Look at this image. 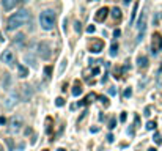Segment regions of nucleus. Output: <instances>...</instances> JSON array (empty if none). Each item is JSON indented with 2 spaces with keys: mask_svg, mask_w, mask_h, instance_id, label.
Returning a JSON list of instances; mask_svg holds the SVG:
<instances>
[{
  "mask_svg": "<svg viewBox=\"0 0 162 151\" xmlns=\"http://www.w3.org/2000/svg\"><path fill=\"white\" fill-rule=\"evenodd\" d=\"M29 21H30V13H29L27 10H19L17 13H14L13 16H10L7 29H8L10 32H13V30L22 27L24 24H27Z\"/></svg>",
  "mask_w": 162,
  "mask_h": 151,
  "instance_id": "f257e3e1",
  "label": "nucleus"
},
{
  "mask_svg": "<svg viewBox=\"0 0 162 151\" xmlns=\"http://www.w3.org/2000/svg\"><path fill=\"white\" fill-rule=\"evenodd\" d=\"M55 24V11L54 10H44L39 14V25L43 30H52Z\"/></svg>",
  "mask_w": 162,
  "mask_h": 151,
  "instance_id": "f03ea898",
  "label": "nucleus"
},
{
  "mask_svg": "<svg viewBox=\"0 0 162 151\" xmlns=\"http://www.w3.org/2000/svg\"><path fill=\"white\" fill-rule=\"evenodd\" d=\"M36 54H38L41 58L47 60V58H51V55H52V49H51V46H49L47 43L41 41V43L36 44Z\"/></svg>",
  "mask_w": 162,
  "mask_h": 151,
  "instance_id": "7ed1b4c3",
  "label": "nucleus"
},
{
  "mask_svg": "<svg viewBox=\"0 0 162 151\" xmlns=\"http://www.w3.org/2000/svg\"><path fill=\"white\" fill-rule=\"evenodd\" d=\"M137 27H138V36H137V43H140L143 39V35L146 32V8L142 11L140 14V19H138V24H137Z\"/></svg>",
  "mask_w": 162,
  "mask_h": 151,
  "instance_id": "20e7f679",
  "label": "nucleus"
},
{
  "mask_svg": "<svg viewBox=\"0 0 162 151\" xmlns=\"http://www.w3.org/2000/svg\"><path fill=\"white\" fill-rule=\"evenodd\" d=\"M160 50H162V35L159 32H156L151 36V54L157 55Z\"/></svg>",
  "mask_w": 162,
  "mask_h": 151,
  "instance_id": "39448f33",
  "label": "nucleus"
},
{
  "mask_svg": "<svg viewBox=\"0 0 162 151\" xmlns=\"http://www.w3.org/2000/svg\"><path fill=\"white\" fill-rule=\"evenodd\" d=\"M19 99H20V94H19V91H11L5 99H3V107L5 109H13L17 103H19Z\"/></svg>",
  "mask_w": 162,
  "mask_h": 151,
  "instance_id": "423d86ee",
  "label": "nucleus"
},
{
  "mask_svg": "<svg viewBox=\"0 0 162 151\" xmlns=\"http://www.w3.org/2000/svg\"><path fill=\"white\" fill-rule=\"evenodd\" d=\"M19 94H20V101H24V103H29V101L32 99V87L30 85H22L20 90H19Z\"/></svg>",
  "mask_w": 162,
  "mask_h": 151,
  "instance_id": "0eeeda50",
  "label": "nucleus"
},
{
  "mask_svg": "<svg viewBox=\"0 0 162 151\" xmlns=\"http://www.w3.org/2000/svg\"><path fill=\"white\" fill-rule=\"evenodd\" d=\"M0 60H2V63H5L8 66H13L14 65V54H13V50H10V49L3 50V54L0 55Z\"/></svg>",
  "mask_w": 162,
  "mask_h": 151,
  "instance_id": "6e6552de",
  "label": "nucleus"
},
{
  "mask_svg": "<svg viewBox=\"0 0 162 151\" xmlns=\"http://www.w3.org/2000/svg\"><path fill=\"white\" fill-rule=\"evenodd\" d=\"M20 126H22V118L20 117H11V120H10V129L13 132H17V131H20Z\"/></svg>",
  "mask_w": 162,
  "mask_h": 151,
  "instance_id": "1a4fd4ad",
  "label": "nucleus"
},
{
  "mask_svg": "<svg viewBox=\"0 0 162 151\" xmlns=\"http://www.w3.org/2000/svg\"><path fill=\"white\" fill-rule=\"evenodd\" d=\"M109 11H110V10H109L107 7L99 8V10H98V13L95 14V21H96V22H104V21H106V17L109 16Z\"/></svg>",
  "mask_w": 162,
  "mask_h": 151,
  "instance_id": "9d476101",
  "label": "nucleus"
},
{
  "mask_svg": "<svg viewBox=\"0 0 162 151\" xmlns=\"http://www.w3.org/2000/svg\"><path fill=\"white\" fill-rule=\"evenodd\" d=\"M102 49H104V41H101V39H96L90 44V52H93V54H99Z\"/></svg>",
  "mask_w": 162,
  "mask_h": 151,
  "instance_id": "9b49d317",
  "label": "nucleus"
},
{
  "mask_svg": "<svg viewBox=\"0 0 162 151\" xmlns=\"http://www.w3.org/2000/svg\"><path fill=\"white\" fill-rule=\"evenodd\" d=\"M17 3H19V0H2V7L5 11H11Z\"/></svg>",
  "mask_w": 162,
  "mask_h": 151,
  "instance_id": "f8f14e48",
  "label": "nucleus"
},
{
  "mask_svg": "<svg viewBox=\"0 0 162 151\" xmlns=\"http://www.w3.org/2000/svg\"><path fill=\"white\" fill-rule=\"evenodd\" d=\"M137 66L140 68V69H145V68H148V57H145V55H140L137 58Z\"/></svg>",
  "mask_w": 162,
  "mask_h": 151,
  "instance_id": "ddd939ff",
  "label": "nucleus"
},
{
  "mask_svg": "<svg viewBox=\"0 0 162 151\" xmlns=\"http://www.w3.org/2000/svg\"><path fill=\"white\" fill-rule=\"evenodd\" d=\"M17 74H19V77L20 79H24V77H27L29 76V68H25L24 65H17Z\"/></svg>",
  "mask_w": 162,
  "mask_h": 151,
  "instance_id": "4468645a",
  "label": "nucleus"
},
{
  "mask_svg": "<svg viewBox=\"0 0 162 151\" xmlns=\"http://www.w3.org/2000/svg\"><path fill=\"white\" fill-rule=\"evenodd\" d=\"M71 93H73V96H76V98L80 96V94H82V85H80L79 82H76L74 87H73V91H71Z\"/></svg>",
  "mask_w": 162,
  "mask_h": 151,
  "instance_id": "2eb2a0df",
  "label": "nucleus"
},
{
  "mask_svg": "<svg viewBox=\"0 0 162 151\" xmlns=\"http://www.w3.org/2000/svg\"><path fill=\"white\" fill-rule=\"evenodd\" d=\"M110 11H112V17H113L115 21H120V19H121V16H123V14H121V10H120V8L115 7V8H112Z\"/></svg>",
  "mask_w": 162,
  "mask_h": 151,
  "instance_id": "dca6fc26",
  "label": "nucleus"
},
{
  "mask_svg": "<svg viewBox=\"0 0 162 151\" xmlns=\"http://www.w3.org/2000/svg\"><path fill=\"white\" fill-rule=\"evenodd\" d=\"M137 10H138V3L135 2V3H134V7H132V13H131V21H129V25H132V24H134V21H135V14H137Z\"/></svg>",
  "mask_w": 162,
  "mask_h": 151,
  "instance_id": "f3484780",
  "label": "nucleus"
},
{
  "mask_svg": "<svg viewBox=\"0 0 162 151\" xmlns=\"http://www.w3.org/2000/svg\"><path fill=\"white\" fill-rule=\"evenodd\" d=\"M24 60H25L27 63H30L33 68L36 66V60H35V57H33L32 54H25V55H24Z\"/></svg>",
  "mask_w": 162,
  "mask_h": 151,
  "instance_id": "a211bd4d",
  "label": "nucleus"
},
{
  "mask_svg": "<svg viewBox=\"0 0 162 151\" xmlns=\"http://www.w3.org/2000/svg\"><path fill=\"white\" fill-rule=\"evenodd\" d=\"M117 54H118V44L112 43V46H110V57H117Z\"/></svg>",
  "mask_w": 162,
  "mask_h": 151,
  "instance_id": "6ab92c4d",
  "label": "nucleus"
},
{
  "mask_svg": "<svg viewBox=\"0 0 162 151\" xmlns=\"http://www.w3.org/2000/svg\"><path fill=\"white\" fill-rule=\"evenodd\" d=\"M24 39H25V35L24 33H17L16 38H14V43L16 44H22V43H24Z\"/></svg>",
  "mask_w": 162,
  "mask_h": 151,
  "instance_id": "aec40b11",
  "label": "nucleus"
},
{
  "mask_svg": "<svg viewBox=\"0 0 162 151\" xmlns=\"http://www.w3.org/2000/svg\"><path fill=\"white\" fill-rule=\"evenodd\" d=\"M153 140L156 142V145H160V143H162V135H160L159 132H156L154 137H153Z\"/></svg>",
  "mask_w": 162,
  "mask_h": 151,
  "instance_id": "412c9836",
  "label": "nucleus"
},
{
  "mask_svg": "<svg viewBox=\"0 0 162 151\" xmlns=\"http://www.w3.org/2000/svg\"><path fill=\"white\" fill-rule=\"evenodd\" d=\"M55 106H57V107H63V106H65V99H63V98H57V99H55Z\"/></svg>",
  "mask_w": 162,
  "mask_h": 151,
  "instance_id": "4be33fe9",
  "label": "nucleus"
},
{
  "mask_svg": "<svg viewBox=\"0 0 162 151\" xmlns=\"http://www.w3.org/2000/svg\"><path fill=\"white\" fill-rule=\"evenodd\" d=\"M146 129H148V131L156 129V121H148V123H146Z\"/></svg>",
  "mask_w": 162,
  "mask_h": 151,
  "instance_id": "5701e85b",
  "label": "nucleus"
},
{
  "mask_svg": "<svg viewBox=\"0 0 162 151\" xmlns=\"http://www.w3.org/2000/svg\"><path fill=\"white\" fill-rule=\"evenodd\" d=\"M44 74H46V77L49 79L51 76H52V68H51V66H46V68H44Z\"/></svg>",
  "mask_w": 162,
  "mask_h": 151,
  "instance_id": "b1692460",
  "label": "nucleus"
},
{
  "mask_svg": "<svg viewBox=\"0 0 162 151\" xmlns=\"http://www.w3.org/2000/svg\"><path fill=\"white\" fill-rule=\"evenodd\" d=\"M96 98V94H88L87 99H85V104H90V103H93V99Z\"/></svg>",
  "mask_w": 162,
  "mask_h": 151,
  "instance_id": "393cba45",
  "label": "nucleus"
},
{
  "mask_svg": "<svg viewBox=\"0 0 162 151\" xmlns=\"http://www.w3.org/2000/svg\"><path fill=\"white\" fill-rule=\"evenodd\" d=\"M123 96H124V98H131V96H132V88H131V87H129V88H126V90H124V93H123Z\"/></svg>",
  "mask_w": 162,
  "mask_h": 151,
  "instance_id": "a878e982",
  "label": "nucleus"
},
{
  "mask_svg": "<svg viewBox=\"0 0 162 151\" xmlns=\"http://www.w3.org/2000/svg\"><path fill=\"white\" fill-rule=\"evenodd\" d=\"M10 80H11V79H10V74H5V84H3V88H7V87L10 85Z\"/></svg>",
  "mask_w": 162,
  "mask_h": 151,
  "instance_id": "bb28decb",
  "label": "nucleus"
},
{
  "mask_svg": "<svg viewBox=\"0 0 162 151\" xmlns=\"http://www.w3.org/2000/svg\"><path fill=\"white\" fill-rule=\"evenodd\" d=\"M115 126H117V120L112 118V120H110V123H109V128H110V129H113Z\"/></svg>",
  "mask_w": 162,
  "mask_h": 151,
  "instance_id": "cd10ccee",
  "label": "nucleus"
},
{
  "mask_svg": "<svg viewBox=\"0 0 162 151\" xmlns=\"http://www.w3.org/2000/svg\"><path fill=\"white\" fill-rule=\"evenodd\" d=\"M87 32H88V33H95V32H96V27H95V25H88Z\"/></svg>",
  "mask_w": 162,
  "mask_h": 151,
  "instance_id": "c85d7f7f",
  "label": "nucleus"
},
{
  "mask_svg": "<svg viewBox=\"0 0 162 151\" xmlns=\"http://www.w3.org/2000/svg\"><path fill=\"white\" fill-rule=\"evenodd\" d=\"M51 121H52V118H47V128H46V132H51Z\"/></svg>",
  "mask_w": 162,
  "mask_h": 151,
  "instance_id": "c756f323",
  "label": "nucleus"
},
{
  "mask_svg": "<svg viewBox=\"0 0 162 151\" xmlns=\"http://www.w3.org/2000/svg\"><path fill=\"white\" fill-rule=\"evenodd\" d=\"M126 118H128V113H126V112H123V113L120 115V121H123V123H124V121H126Z\"/></svg>",
  "mask_w": 162,
  "mask_h": 151,
  "instance_id": "7c9ffc66",
  "label": "nucleus"
},
{
  "mask_svg": "<svg viewBox=\"0 0 162 151\" xmlns=\"http://www.w3.org/2000/svg\"><path fill=\"white\" fill-rule=\"evenodd\" d=\"M143 115H145V117H150V115H151V107H146V109H145V113H143Z\"/></svg>",
  "mask_w": 162,
  "mask_h": 151,
  "instance_id": "2f4dec72",
  "label": "nucleus"
},
{
  "mask_svg": "<svg viewBox=\"0 0 162 151\" xmlns=\"http://www.w3.org/2000/svg\"><path fill=\"white\" fill-rule=\"evenodd\" d=\"M101 101H102V104H104L106 107H109V99H107V98H101Z\"/></svg>",
  "mask_w": 162,
  "mask_h": 151,
  "instance_id": "473e14b6",
  "label": "nucleus"
},
{
  "mask_svg": "<svg viewBox=\"0 0 162 151\" xmlns=\"http://www.w3.org/2000/svg\"><path fill=\"white\" fill-rule=\"evenodd\" d=\"M74 29H76V32H79V33H80V30H82V27H80V22H76V27H74Z\"/></svg>",
  "mask_w": 162,
  "mask_h": 151,
  "instance_id": "72a5a7b5",
  "label": "nucleus"
},
{
  "mask_svg": "<svg viewBox=\"0 0 162 151\" xmlns=\"http://www.w3.org/2000/svg\"><path fill=\"white\" fill-rule=\"evenodd\" d=\"M113 140H115V137H113L112 134H109V135H107V142H109V143H112Z\"/></svg>",
  "mask_w": 162,
  "mask_h": 151,
  "instance_id": "f704fd0d",
  "label": "nucleus"
},
{
  "mask_svg": "<svg viewBox=\"0 0 162 151\" xmlns=\"http://www.w3.org/2000/svg\"><path fill=\"white\" fill-rule=\"evenodd\" d=\"M120 35H121V32H120V30H115V32H113V36H115V38H118Z\"/></svg>",
  "mask_w": 162,
  "mask_h": 151,
  "instance_id": "c9c22d12",
  "label": "nucleus"
},
{
  "mask_svg": "<svg viewBox=\"0 0 162 151\" xmlns=\"http://www.w3.org/2000/svg\"><path fill=\"white\" fill-rule=\"evenodd\" d=\"M65 65H66V60H63V62H61V66H60V72H63V69H65Z\"/></svg>",
  "mask_w": 162,
  "mask_h": 151,
  "instance_id": "e433bc0d",
  "label": "nucleus"
},
{
  "mask_svg": "<svg viewBox=\"0 0 162 151\" xmlns=\"http://www.w3.org/2000/svg\"><path fill=\"white\" fill-rule=\"evenodd\" d=\"M109 94H112V96L117 94V90H115V88H110V90H109Z\"/></svg>",
  "mask_w": 162,
  "mask_h": 151,
  "instance_id": "4c0bfd02",
  "label": "nucleus"
},
{
  "mask_svg": "<svg viewBox=\"0 0 162 151\" xmlns=\"http://www.w3.org/2000/svg\"><path fill=\"white\" fill-rule=\"evenodd\" d=\"M7 123V118L5 117H0V124H5Z\"/></svg>",
  "mask_w": 162,
  "mask_h": 151,
  "instance_id": "58836bf2",
  "label": "nucleus"
},
{
  "mask_svg": "<svg viewBox=\"0 0 162 151\" xmlns=\"http://www.w3.org/2000/svg\"><path fill=\"white\" fill-rule=\"evenodd\" d=\"M98 131H99V128H91V129H90V132H93V134H96Z\"/></svg>",
  "mask_w": 162,
  "mask_h": 151,
  "instance_id": "ea45409f",
  "label": "nucleus"
},
{
  "mask_svg": "<svg viewBox=\"0 0 162 151\" xmlns=\"http://www.w3.org/2000/svg\"><path fill=\"white\" fill-rule=\"evenodd\" d=\"M93 74L98 76V74H99V68H93Z\"/></svg>",
  "mask_w": 162,
  "mask_h": 151,
  "instance_id": "a19ab883",
  "label": "nucleus"
},
{
  "mask_svg": "<svg viewBox=\"0 0 162 151\" xmlns=\"http://www.w3.org/2000/svg\"><path fill=\"white\" fill-rule=\"evenodd\" d=\"M129 2H131V0H123V3H124V5H129Z\"/></svg>",
  "mask_w": 162,
  "mask_h": 151,
  "instance_id": "79ce46f5",
  "label": "nucleus"
},
{
  "mask_svg": "<svg viewBox=\"0 0 162 151\" xmlns=\"http://www.w3.org/2000/svg\"><path fill=\"white\" fill-rule=\"evenodd\" d=\"M148 151H157V149H156V148H150Z\"/></svg>",
  "mask_w": 162,
  "mask_h": 151,
  "instance_id": "37998d69",
  "label": "nucleus"
},
{
  "mask_svg": "<svg viewBox=\"0 0 162 151\" xmlns=\"http://www.w3.org/2000/svg\"><path fill=\"white\" fill-rule=\"evenodd\" d=\"M57 151H65V149H63V148H58V149H57Z\"/></svg>",
  "mask_w": 162,
  "mask_h": 151,
  "instance_id": "c03bdc74",
  "label": "nucleus"
},
{
  "mask_svg": "<svg viewBox=\"0 0 162 151\" xmlns=\"http://www.w3.org/2000/svg\"><path fill=\"white\" fill-rule=\"evenodd\" d=\"M44 151H49V149H44Z\"/></svg>",
  "mask_w": 162,
  "mask_h": 151,
  "instance_id": "a18cd8bd",
  "label": "nucleus"
}]
</instances>
